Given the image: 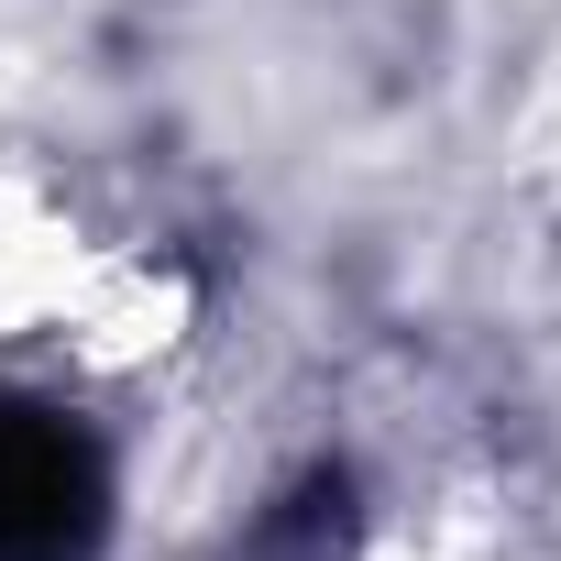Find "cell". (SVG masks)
Here are the masks:
<instances>
[{
  "instance_id": "6da1fadb",
  "label": "cell",
  "mask_w": 561,
  "mask_h": 561,
  "mask_svg": "<svg viewBox=\"0 0 561 561\" xmlns=\"http://www.w3.org/2000/svg\"><path fill=\"white\" fill-rule=\"evenodd\" d=\"M122 242L23 154H0V353H56Z\"/></svg>"
}]
</instances>
